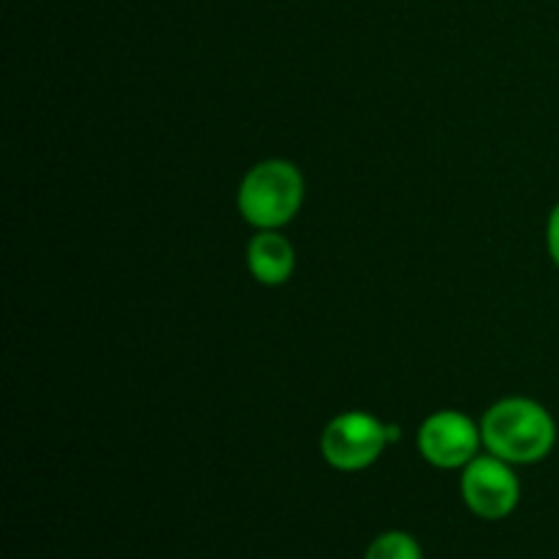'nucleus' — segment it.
<instances>
[{
    "label": "nucleus",
    "mask_w": 559,
    "mask_h": 559,
    "mask_svg": "<svg viewBox=\"0 0 559 559\" xmlns=\"http://www.w3.org/2000/svg\"><path fill=\"white\" fill-rule=\"evenodd\" d=\"M486 451L508 464H538L555 451L557 424L544 404L524 396L502 399L480 420Z\"/></svg>",
    "instance_id": "obj_1"
},
{
    "label": "nucleus",
    "mask_w": 559,
    "mask_h": 559,
    "mask_svg": "<svg viewBox=\"0 0 559 559\" xmlns=\"http://www.w3.org/2000/svg\"><path fill=\"white\" fill-rule=\"evenodd\" d=\"M306 183L300 169L284 158L254 164L240 180L238 211L251 227L278 229L298 216Z\"/></svg>",
    "instance_id": "obj_2"
},
{
    "label": "nucleus",
    "mask_w": 559,
    "mask_h": 559,
    "mask_svg": "<svg viewBox=\"0 0 559 559\" xmlns=\"http://www.w3.org/2000/svg\"><path fill=\"white\" fill-rule=\"evenodd\" d=\"M388 440L391 429L380 418L369 413H344L336 415L322 431L320 453L333 469L360 473L382 456Z\"/></svg>",
    "instance_id": "obj_3"
},
{
    "label": "nucleus",
    "mask_w": 559,
    "mask_h": 559,
    "mask_svg": "<svg viewBox=\"0 0 559 559\" xmlns=\"http://www.w3.org/2000/svg\"><path fill=\"white\" fill-rule=\"evenodd\" d=\"M462 497L464 506L486 522L508 519L522 500V484L511 464L500 456H475L462 473Z\"/></svg>",
    "instance_id": "obj_4"
},
{
    "label": "nucleus",
    "mask_w": 559,
    "mask_h": 559,
    "mask_svg": "<svg viewBox=\"0 0 559 559\" xmlns=\"http://www.w3.org/2000/svg\"><path fill=\"white\" fill-rule=\"evenodd\" d=\"M484 445L480 426L459 409H440L429 415L418 431V448L437 469L467 467Z\"/></svg>",
    "instance_id": "obj_5"
},
{
    "label": "nucleus",
    "mask_w": 559,
    "mask_h": 559,
    "mask_svg": "<svg viewBox=\"0 0 559 559\" xmlns=\"http://www.w3.org/2000/svg\"><path fill=\"white\" fill-rule=\"evenodd\" d=\"M246 257H249L251 276L265 287L289 282L295 271V249L278 229H260L251 238Z\"/></svg>",
    "instance_id": "obj_6"
},
{
    "label": "nucleus",
    "mask_w": 559,
    "mask_h": 559,
    "mask_svg": "<svg viewBox=\"0 0 559 559\" xmlns=\"http://www.w3.org/2000/svg\"><path fill=\"white\" fill-rule=\"evenodd\" d=\"M364 559H424V549L409 533L391 530L371 540Z\"/></svg>",
    "instance_id": "obj_7"
},
{
    "label": "nucleus",
    "mask_w": 559,
    "mask_h": 559,
    "mask_svg": "<svg viewBox=\"0 0 559 559\" xmlns=\"http://www.w3.org/2000/svg\"><path fill=\"white\" fill-rule=\"evenodd\" d=\"M546 246H549V257L559 267V202L555 205V211H551L549 224H546Z\"/></svg>",
    "instance_id": "obj_8"
}]
</instances>
